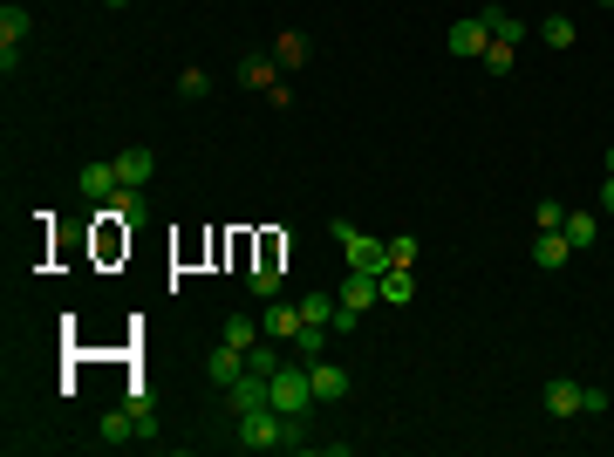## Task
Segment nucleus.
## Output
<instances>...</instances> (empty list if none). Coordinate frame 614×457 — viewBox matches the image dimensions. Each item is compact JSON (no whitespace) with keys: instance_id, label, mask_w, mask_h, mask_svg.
Listing matches in <instances>:
<instances>
[{"instance_id":"1","label":"nucleus","mask_w":614,"mask_h":457,"mask_svg":"<svg viewBox=\"0 0 614 457\" xmlns=\"http://www.w3.org/2000/svg\"><path fill=\"white\" fill-rule=\"evenodd\" d=\"M294 423H301V417H280V410H246V417H232V444H246V451H280V444L294 437Z\"/></svg>"},{"instance_id":"2","label":"nucleus","mask_w":614,"mask_h":457,"mask_svg":"<svg viewBox=\"0 0 614 457\" xmlns=\"http://www.w3.org/2000/svg\"><path fill=\"white\" fill-rule=\"evenodd\" d=\"M328 239L348 253V267H355V273H389V246L376 239V232H355L348 219H328Z\"/></svg>"},{"instance_id":"3","label":"nucleus","mask_w":614,"mask_h":457,"mask_svg":"<svg viewBox=\"0 0 614 457\" xmlns=\"http://www.w3.org/2000/svg\"><path fill=\"white\" fill-rule=\"evenodd\" d=\"M267 382H273V410H280V417H307V410H314V382H307V362H280Z\"/></svg>"},{"instance_id":"4","label":"nucleus","mask_w":614,"mask_h":457,"mask_svg":"<svg viewBox=\"0 0 614 457\" xmlns=\"http://www.w3.org/2000/svg\"><path fill=\"white\" fill-rule=\"evenodd\" d=\"M103 219H116V226H137V219H151V198H144V185H116L110 198H103Z\"/></svg>"},{"instance_id":"5","label":"nucleus","mask_w":614,"mask_h":457,"mask_svg":"<svg viewBox=\"0 0 614 457\" xmlns=\"http://www.w3.org/2000/svg\"><path fill=\"white\" fill-rule=\"evenodd\" d=\"M307 382H314V403H342L348 389H355L348 369H342V362H328V355H321V362H307Z\"/></svg>"},{"instance_id":"6","label":"nucleus","mask_w":614,"mask_h":457,"mask_svg":"<svg viewBox=\"0 0 614 457\" xmlns=\"http://www.w3.org/2000/svg\"><path fill=\"white\" fill-rule=\"evenodd\" d=\"M226 403H232V417H246V410H273V382L246 369V376L226 389Z\"/></svg>"},{"instance_id":"7","label":"nucleus","mask_w":614,"mask_h":457,"mask_svg":"<svg viewBox=\"0 0 614 457\" xmlns=\"http://www.w3.org/2000/svg\"><path fill=\"white\" fill-rule=\"evenodd\" d=\"M335 301L355 307V314H369V307L383 301V273H355V267H348V273H342V294H335Z\"/></svg>"},{"instance_id":"8","label":"nucleus","mask_w":614,"mask_h":457,"mask_svg":"<svg viewBox=\"0 0 614 457\" xmlns=\"http://www.w3.org/2000/svg\"><path fill=\"white\" fill-rule=\"evenodd\" d=\"M301 321H307V314H301V301H280V294H273V301H267V314H260V328H267L273 342H287V348H294V335H301Z\"/></svg>"},{"instance_id":"9","label":"nucleus","mask_w":614,"mask_h":457,"mask_svg":"<svg viewBox=\"0 0 614 457\" xmlns=\"http://www.w3.org/2000/svg\"><path fill=\"white\" fill-rule=\"evenodd\" d=\"M307 55H314V41H307L301 28H280V35H273V62H280V76L307 69Z\"/></svg>"},{"instance_id":"10","label":"nucleus","mask_w":614,"mask_h":457,"mask_svg":"<svg viewBox=\"0 0 614 457\" xmlns=\"http://www.w3.org/2000/svg\"><path fill=\"white\" fill-rule=\"evenodd\" d=\"M485 48H492V28H485L478 14L451 21V55H478V62H485Z\"/></svg>"},{"instance_id":"11","label":"nucleus","mask_w":614,"mask_h":457,"mask_svg":"<svg viewBox=\"0 0 614 457\" xmlns=\"http://www.w3.org/2000/svg\"><path fill=\"white\" fill-rule=\"evenodd\" d=\"M232 76H239V89H260V96H267L273 82H280V62H273V48H267V55H239Z\"/></svg>"},{"instance_id":"12","label":"nucleus","mask_w":614,"mask_h":457,"mask_svg":"<svg viewBox=\"0 0 614 457\" xmlns=\"http://www.w3.org/2000/svg\"><path fill=\"white\" fill-rule=\"evenodd\" d=\"M205 376L219 382V389H232V382L246 376V348H232V342H219L212 355H205Z\"/></svg>"},{"instance_id":"13","label":"nucleus","mask_w":614,"mask_h":457,"mask_svg":"<svg viewBox=\"0 0 614 457\" xmlns=\"http://www.w3.org/2000/svg\"><path fill=\"white\" fill-rule=\"evenodd\" d=\"M116 185H123V178H116V157H110V164H82V171H76V191L89 198V205H103Z\"/></svg>"},{"instance_id":"14","label":"nucleus","mask_w":614,"mask_h":457,"mask_svg":"<svg viewBox=\"0 0 614 457\" xmlns=\"http://www.w3.org/2000/svg\"><path fill=\"white\" fill-rule=\"evenodd\" d=\"M116 178H123V185H151V178H157V151H151V144L123 151V157H116Z\"/></svg>"},{"instance_id":"15","label":"nucleus","mask_w":614,"mask_h":457,"mask_svg":"<svg viewBox=\"0 0 614 457\" xmlns=\"http://www.w3.org/2000/svg\"><path fill=\"white\" fill-rule=\"evenodd\" d=\"M96 444H110V451L137 444V417H130V403H123V410H110V417L96 423Z\"/></svg>"},{"instance_id":"16","label":"nucleus","mask_w":614,"mask_h":457,"mask_svg":"<svg viewBox=\"0 0 614 457\" xmlns=\"http://www.w3.org/2000/svg\"><path fill=\"white\" fill-rule=\"evenodd\" d=\"M574 260V246H567V232H539L533 239V267H546V273H560Z\"/></svg>"},{"instance_id":"17","label":"nucleus","mask_w":614,"mask_h":457,"mask_svg":"<svg viewBox=\"0 0 614 457\" xmlns=\"http://www.w3.org/2000/svg\"><path fill=\"white\" fill-rule=\"evenodd\" d=\"M478 21H485V28H492V41H512V48H519V41H526V21H519V14H505V7H492V0H485V7H478Z\"/></svg>"},{"instance_id":"18","label":"nucleus","mask_w":614,"mask_h":457,"mask_svg":"<svg viewBox=\"0 0 614 457\" xmlns=\"http://www.w3.org/2000/svg\"><path fill=\"white\" fill-rule=\"evenodd\" d=\"M580 389H587V382H546V396H539L546 417H580Z\"/></svg>"},{"instance_id":"19","label":"nucleus","mask_w":614,"mask_h":457,"mask_svg":"<svg viewBox=\"0 0 614 457\" xmlns=\"http://www.w3.org/2000/svg\"><path fill=\"white\" fill-rule=\"evenodd\" d=\"M280 362H287V342H273V335H260V342L246 348V369H253V376H273Z\"/></svg>"},{"instance_id":"20","label":"nucleus","mask_w":614,"mask_h":457,"mask_svg":"<svg viewBox=\"0 0 614 457\" xmlns=\"http://www.w3.org/2000/svg\"><path fill=\"white\" fill-rule=\"evenodd\" d=\"M567 246H574V253H587V246H594V239H601V219H594V212H567Z\"/></svg>"},{"instance_id":"21","label":"nucleus","mask_w":614,"mask_h":457,"mask_svg":"<svg viewBox=\"0 0 614 457\" xmlns=\"http://www.w3.org/2000/svg\"><path fill=\"white\" fill-rule=\"evenodd\" d=\"M328 335H335V328H314V321H301V335H294V355H301V362H321V355H328Z\"/></svg>"},{"instance_id":"22","label":"nucleus","mask_w":614,"mask_h":457,"mask_svg":"<svg viewBox=\"0 0 614 457\" xmlns=\"http://www.w3.org/2000/svg\"><path fill=\"white\" fill-rule=\"evenodd\" d=\"M410 294H417V280H410V267H389V273H383V307H403Z\"/></svg>"},{"instance_id":"23","label":"nucleus","mask_w":614,"mask_h":457,"mask_svg":"<svg viewBox=\"0 0 614 457\" xmlns=\"http://www.w3.org/2000/svg\"><path fill=\"white\" fill-rule=\"evenodd\" d=\"M301 314L314 328H335V294H301Z\"/></svg>"},{"instance_id":"24","label":"nucleus","mask_w":614,"mask_h":457,"mask_svg":"<svg viewBox=\"0 0 614 457\" xmlns=\"http://www.w3.org/2000/svg\"><path fill=\"white\" fill-rule=\"evenodd\" d=\"M539 35H546V48H574V21H567V14H546Z\"/></svg>"},{"instance_id":"25","label":"nucleus","mask_w":614,"mask_h":457,"mask_svg":"<svg viewBox=\"0 0 614 457\" xmlns=\"http://www.w3.org/2000/svg\"><path fill=\"white\" fill-rule=\"evenodd\" d=\"M260 335H267V328H260V321H246V314H232V321H226V342L232 348H253Z\"/></svg>"},{"instance_id":"26","label":"nucleus","mask_w":614,"mask_h":457,"mask_svg":"<svg viewBox=\"0 0 614 457\" xmlns=\"http://www.w3.org/2000/svg\"><path fill=\"white\" fill-rule=\"evenodd\" d=\"M383 246H389V267H417V253H423L410 232H396V239H383Z\"/></svg>"},{"instance_id":"27","label":"nucleus","mask_w":614,"mask_h":457,"mask_svg":"<svg viewBox=\"0 0 614 457\" xmlns=\"http://www.w3.org/2000/svg\"><path fill=\"white\" fill-rule=\"evenodd\" d=\"M512 62H519L512 41H492V48H485V69H492V76H512Z\"/></svg>"},{"instance_id":"28","label":"nucleus","mask_w":614,"mask_h":457,"mask_svg":"<svg viewBox=\"0 0 614 457\" xmlns=\"http://www.w3.org/2000/svg\"><path fill=\"white\" fill-rule=\"evenodd\" d=\"M533 226L539 232H560V226H567V212H560L553 198H539V205H533Z\"/></svg>"},{"instance_id":"29","label":"nucleus","mask_w":614,"mask_h":457,"mask_svg":"<svg viewBox=\"0 0 614 457\" xmlns=\"http://www.w3.org/2000/svg\"><path fill=\"white\" fill-rule=\"evenodd\" d=\"M178 89L198 103V96H212V76H205V69H185V76H178Z\"/></svg>"},{"instance_id":"30","label":"nucleus","mask_w":614,"mask_h":457,"mask_svg":"<svg viewBox=\"0 0 614 457\" xmlns=\"http://www.w3.org/2000/svg\"><path fill=\"white\" fill-rule=\"evenodd\" d=\"M580 417H608V389H580Z\"/></svg>"},{"instance_id":"31","label":"nucleus","mask_w":614,"mask_h":457,"mask_svg":"<svg viewBox=\"0 0 614 457\" xmlns=\"http://www.w3.org/2000/svg\"><path fill=\"white\" fill-rule=\"evenodd\" d=\"M601 212H608V219H614V178H608V185H601Z\"/></svg>"},{"instance_id":"32","label":"nucleus","mask_w":614,"mask_h":457,"mask_svg":"<svg viewBox=\"0 0 614 457\" xmlns=\"http://www.w3.org/2000/svg\"><path fill=\"white\" fill-rule=\"evenodd\" d=\"M608 178H614V144H608Z\"/></svg>"},{"instance_id":"33","label":"nucleus","mask_w":614,"mask_h":457,"mask_svg":"<svg viewBox=\"0 0 614 457\" xmlns=\"http://www.w3.org/2000/svg\"><path fill=\"white\" fill-rule=\"evenodd\" d=\"M103 7H130V0H103Z\"/></svg>"},{"instance_id":"34","label":"nucleus","mask_w":614,"mask_h":457,"mask_svg":"<svg viewBox=\"0 0 614 457\" xmlns=\"http://www.w3.org/2000/svg\"><path fill=\"white\" fill-rule=\"evenodd\" d=\"M601 7H614V0H601Z\"/></svg>"}]
</instances>
